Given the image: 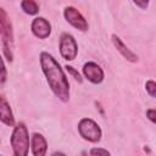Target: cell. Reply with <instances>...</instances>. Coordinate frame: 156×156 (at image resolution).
<instances>
[{
	"label": "cell",
	"instance_id": "cell-6",
	"mask_svg": "<svg viewBox=\"0 0 156 156\" xmlns=\"http://www.w3.org/2000/svg\"><path fill=\"white\" fill-rule=\"evenodd\" d=\"M63 16L66 18V21L72 26L74 27L76 29L80 30V32H87L89 26H88V22L87 20L84 18V16L73 6H67L65 7L63 10Z\"/></svg>",
	"mask_w": 156,
	"mask_h": 156
},
{
	"label": "cell",
	"instance_id": "cell-7",
	"mask_svg": "<svg viewBox=\"0 0 156 156\" xmlns=\"http://www.w3.org/2000/svg\"><path fill=\"white\" fill-rule=\"evenodd\" d=\"M83 74L93 84H100L105 78V73H104L102 68L94 61H89V62L84 63Z\"/></svg>",
	"mask_w": 156,
	"mask_h": 156
},
{
	"label": "cell",
	"instance_id": "cell-13",
	"mask_svg": "<svg viewBox=\"0 0 156 156\" xmlns=\"http://www.w3.org/2000/svg\"><path fill=\"white\" fill-rule=\"evenodd\" d=\"M65 68H66V71H67V72H68V73H69V74H71L78 83H82V82H83V78H82L80 73H79L74 67H72V66H69V65H66Z\"/></svg>",
	"mask_w": 156,
	"mask_h": 156
},
{
	"label": "cell",
	"instance_id": "cell-2",
	"mask_svg": "<svg viewBox=\"0 0 156 156\" xmlns=\"http://www.w3.org/2000/svg\"><path fill=\"white\" fill-rule=\"evenodd\" d=\"M0 37L2 44V51L7 61L12 62L13 60V30L12 23L9 18L7 12L0 7Z\"/></svg>",
	"mask_w": 156,
	"mask_h": 156
},
{
	"label": "cell",
	"instance_id": "cell-16",
	"mask_svg": "<svg viewBox=\"0 0 156 156\" xmlns=\"http://www.w3.org/2000/svg\"><path fill=\"white\" fill-rule=\"evenodd\" d=\"M90 155H110V151H107L106 149H100V147H93L89 151Z\"/></svg>",
	"mask_w": 156,
	"mask_h": 156
},
{
	"label": "cell",
	"instance_id": "cell-12",
	"mask_svg": "<svg viewBox=\"0 0 156 156\" xmlns=\"http://www.w3.org/2000/svg\"><path fill=\"white\" fill-rule=\"evenodd\" d=\"M21 9L24 13L29 16H35L39 12V5L35 0H22L21 1Z\"/></svg>",
	"mask_w": 156,
	"mask_h": 156
},
{
	"label": "cell",
	"instance_id": "cell-11",
	"mask_svg": "<svg viewBox=\"0 0 156 156\" xmlns=\"http://www.w3.org/2000/svg\"><path fill=\"white\" fill-rule=\"evenodd\" d=\"M0 122H2L9 127L15 126V117H13L11 106L7 102L6 98L2 95H0Z\"/></svg>",
	"mask_w": 156,
	"mask_h": 156
},
{
	"label": "cell",
	"instance_id": "cell-10",
	"mask_svg": "<svg viewBox=\"0 0 156 156\" xmlns=\"http://www.w3.org/2000/svg\"><path fill=\"white\" fill-rule=\"evenodd\" d=\"M30 149L34 156H44L48 150L46 139L40 133H33L30 138Z\"/></svg>",
	"mask_w": 156,
	"mask_h": 156
},
{
	"label": "cell",
	"instance_id": "cell-9",
	"mask_svg": "<svg viewBox=\"0 0 156 156\" xmlns=\"http://www.w3.org/2000/svg\"><path fill=\"white\" fill-rule=\"evenodd\" d=\"M111 39H112V43H113V45H115V48L117 49V51L127 60V61H129V62H133V63H135V62H138V56L122 41V39L118 37V35H116V34H112V37H111Z\"/></svg>",
	"mask_w": 156,
	"mask_h": 156
},
{
	"label": "cell",
	"instance_id": "cell-4",
	"mask_svg": "<svg viewBox=\"0 0 156 156\" xmlns=\"http://www.w3.org/2000/svg\"><path fill=\"white\" fill-rule=\"evenodd\" d=\"M78 132L84 140L90 143H99L102 136L100 126L91 118H82L78 123Z\"/></svg>",
	"mask_w": 156,
	"mask_h": 156
},
{
	"label": "cell",
	"instance_id": "cell-1",
	"mask_svg": "<svg viewBox=\"0 0 156 156\" xmlns=\"http://www.w3.org/2000/svg\"><path fill=\"white\" fill-rule=\"evenodd\" d=\"M39 60L49 88L56 98H58L62 102H67L69 100V83L60 63L46 51L40 52Z\"/></svg>",
	"mask_w": 156,
	"mask_h": 156
},
{
	"label": "cell",
	"instance_id": "cell-18",
	"mask_svg": "<svg viewBox=\"0 0 156 156\" xmlns=\"http://www.w3.org/2000/svg\"><path fill=\"white\" fill-rule=\"evenodd\" d=\"M146 117L152 122V123H155V121H156V111H155V108H149V110H146Z\"/></svg>",
	"mask_w": 156,
	"mask_h": 156
},
{
	"label": "cell",
	"instance_id": "cell-8",
	"mask_svg": "<svg viewBox=\"0 0 156 156\" xmlns=\"http://www.w3.org/2000/svg\"><path fill=\"white\" fill-rule=\"evenodd\" d=\"M32 33L39 39H46L51 34V24L44 17H35L30 24Z\"/></svg>",
	"mask_w": 156,
	"mask_h": 156
},
{
	"label": "cell",
	"instance_id": "cell-15",
	"mask_svg": "<svg viewBox=\"0 0 156 156\" xmlns=\"http://www.w3.org/2000/svg\"><path fill=\"white\" fill-rule=\"evenodd\" d=\"M7 79V71H6V66L4 63V60L0 55V85H2Z\"/></svg>",
	"mask_w": 156,
	"mask_h": 156
},
{
	"label": "cell",
	"instance_id": "cell-3",
	"mask_svg": "<svg viewBox=\"0 0 156 156\" xmlns=\"http://www.w3.org/2000/svg\"><path fill=\"white\" fill-rule=\"evenodd\" d=\"M11 146L15 156H27L29 151V134L23 122L17 123L13 127L11 134Z\"/></svg>",
	"mask_w": 156,
	"mask_h": 156
},
{
	"label": "cell",
	"instance_id": "cell-5",
	"mask_svg": "<svg viewBox=\"0 0 156 156\" xmlns=\"http://www.w3.org/2000/svg\"><path fill=\"white\" fill-rule=\"evenodd\" d=\"M60 54L66 61H73L78 54V45L74 37L69 33H62L60 37Z\"/></svg>",
	"mask_w": 156,
	"mask_h": 156
},
{
	"label": "cell",
	"instance_id": "cell-14",
	"mask_svg": "<svg viewBox=\"0 0 156 156\" xmlns=\"http://www.w3.org/2000/svg\"><path fill=\"white\" fill-rule=\"evenodd\" d=\"M145 89H146V93L151 96V98H155L156 96V83L152 80V79H149L145 84Z\"/></svg>",
	"mask_w": 156,
	"mask_h": 156
},
{
	"label": "cell",
	"instance_id": "cell-17",
	"mask_svg": "<svg viewBox=\"0 0 156 156\" xmlns=\"http://www.w3.org/2000/svg\"><path fill=\"white\" fill-rule=\"evenodd\" d=\"M149 1H150V0H133V2H134L138 7H140L141 10L147 9V6H149Z\"/></svg>",
	"mask_w": 156,
	"mask_h": 156
}]
</instances>
